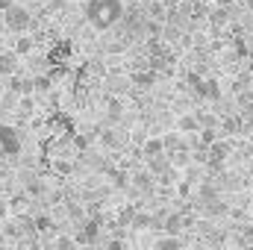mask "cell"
I'll list each match as a JSON object with an SVG mask.
<instances>
[{
	"mask_svg": "<svg viewBox=\"0 0 253 250\" xmlns=\"http://www.w3.org/2000/svg\"><path fill=\"white\" fill-rule=\"evenodd\" d=\"M85 18L97 30H109L124 18V3L121 0H85Z\"/></svg>",
	"mask_w": 253,
	"mask_h": 250,
	"instance_id": "1",
	"label": "cell"
},
{
	"mask_svg": "<svg viewBox=\"0 0 253 250\" xmlns=\"http://www.w3.org/2000/svg\"><path fill=\"white\" fill-rule=\"evenodd\" d=\"M3 30H9V33H27L30 30V24H33V15H30V9L27 6H21V3H9L6 9H3Z\"/></svg>",
	"mask_w": 253,
	"mask_h": 250,
	"instance_id": "2",
	"label": "cell"
},
{
	"mask_svg": "<svg viewBox=\"0 0 253 250\" xmlns=\"http://www.w3.org/2000/svg\"><path fill=\"white\" fill-rule=\"evenodd\" d=\"M18 153H21L18 129L9 124H0V156H18Z\"/></svg>",
	"mask_w": 253,
	"mask_h": 250,
	"instance_id": "3",
	"label": "cell"
},
{
	"mask_svg": "<svg viewBox=\"0 0 253 250\" xmlns=\"http://www.w3.org/2000/svg\"><path fill=\"white\" fill-rule=\"evenodd\" d=\"M74 239H77V245H94L100 239V221L97 218H83Z\"/></svg>",
	"mask_w": 253,
	"mask_h": 250,
	"instance_id": "4",
	"label": "cell"
},
{
	"mask_svg": "<svg viewBox=\"0 0 253 250\" xmlns=\"http://www.w3.org/2000/svg\"><path fill=\"white\" fill-rule=\"evenodd\" d=\"M194 94H197V97H203V100H212V103H218V100H221V83L209 77V80H203V83L194 88Z\"/></svg>",
	"mask_w": 253,
	"mask_h": 250,
	"instance_id": "5",
	"label": "cell"
},
{
	"mask_svg": "<svg viewBox=\"0 0 253 250\" xmlns=\"http://www.w3.org/2000/svg\"><path fill=\"white\" fill-rule=\"evenodd\" d=\"M162 233L165 236H180L183 233V212H165V218H162Z\"/></svg>",
	"mask_w": 253,
	"mask_h": 250,
	"instance_id": "6",
	"label": "cell"
},
{
	"mask_svg": "<svg viewBox=\"0 0 253 250\" xmlns=\"http://www.w3.org/2000/svg\"><path fill=\"white\" fill-rule=\"evenodd\" d=\"M168 168H174V165H171V159H168V153H159V156H153V159H147V171L153 174V180H156L159 174H165Z\"/></svg>",
	"mask_w": 253,
	"mask_h": 250,
	"instance_id": "7",
	"label": "cell"
},
{
	"mask_svg": "<svg viewBox=\"0 0 253 250\" xmlns=\"http://www.w3.org/2000/svg\"><path fill=\"white\" fill-rule=\"evenodd\" d=\"M18 56H30L33 50H36V39L33 36H27V33H18V39H15V47H12Z\"/></svg>",
	"mask_w": 253,
	"mask_h": 250,
	"instance_id": "8",
	"label": "cell"
},
{
	"mask_svg": "<svg viewBox=\"0 0 253 250\" xmlns=\"http://www.w3.org/2000/svg\"><path fill=\"white\" fill-rule=\"evenodd\" d=\"M129 83H132V85H138V88H150V85L156 83V71H153V68H144V71H135V74L129 77Z\"/></svg>",
	"mask_w": 253,
	"mask_h": 250,
	"instance_id": "9",
	"label": "cell"
},
{
	"mask_svg": "<svg viewBox=\"0 0 253 250\" xmlns=\"http://www.w3.org/2000/svg\"><path fill=\"white\" fill-rule=\"evenodd\" d=\"M132 186L138 188V191H150V188L156 186V180H153V174H150L147 168H138V171L132 174Z\"/></svg>",
	"mask_w": 253,
	"mask_h": 250,
	"instance_id": "10",
	"label": "cell"
},
{
	"mask_svg": "<svg viewBox=\"0 0 253 250\" xmlns=\"http://www.w3.org/2000/svg\"><path fill=\"white\" fill-rule=\"evenodd\" d=\"M159 153H165L162 138H144V144H141V156H144V159H153V156H159Z\"/></svg>",
	"mask_w": 253,
	"mask_h": 250,
	"instance_id": "11",
	"label": "cell"
},
{
	"mask_svg": "<svg viewBox=\"0 0 253 250\" xmlns=\"http://www.w3.org/2000/svg\"><path fill=\"white\" fill-rule=\"evenodd\" d=\"M165 15H168V6L165 3H159V0H150L147 3V18L150 21H165Z\"/></svg>",
	"mask_w": 253,
	"mask_h": 250,
	"instance_id": "12",
	"label": "cell"
},
{
	"mask_svg": "<svg viewBox=\"0 0 253 250\" xmlns=\"http://www.w3.org/2000/svg\"><path fill=\"white\" fill-rule=\"evenodd\" d=\"M15 68H18L15 53H0V77H3V80H6L9 74H15Z\"/></svg>",
	"mask_w": 253,
	"mask_h": 250,
	"instance_id": "13",
	"label": "cell"
},
{
	"mask_svg": "<svg viewBox=\"0 0 253 250\" xmlns=\"http://www.w3.org/2000/svg\"><path fill=\"white\" fill-rule=\"evenodd\" d=\"M177 126H180V132H194V135H197V129H200V118H197V115H180Z\"/></svg>",
	"mask_w": 253,
	"mask_h": 250,
	"instance_id": "14",
	"label": "cell"
},
{
	"mask_svg": "<svg viewBox=\"0 0 253 250\" xmlns=\"http://www.w3.org/2000/svg\"><path fill=\"white\" fill-rule=\"evenodd\" d=\"M156 250H183V242L180 236H162L156 239Z\"/></svg>",
	"mask_w": 253,
	"mask_h": 250,
	"instance_id": "15",
	"label": "cell"
},
{
	"mask_svg": "<svg viewBox=\"0 0 253 250\" xmlns=\"http://www.w3.org/2000/svg\"><path fill=\"white\" fill-rule=\"evenodd\" d=\"M33 227H36V236L39 233H50L53 230V218L50 215H33Z\"/></svg>",
	"mask_w": 253,
	"mask_h": 250,
	"instance_id": "16",
	"label": "cell"
},
{
	"mask_svg": "<svg viewBox=\"0 0 253 250\" xmlns=\"http://www.w3.org/2000/svg\"><path fill=\"white\" fill-rule=\"evenodd\" d=\"M80 245H77V239L74 236H56L53 239V250H77Z\"/></svg>",
	"mask_w": 253,
	"mask_h": 250,
	"instance_id": "17",
	"label": "cell"
},
{
	"mask_svg": "<svg viewBox=\"0 0 253 250\" xmlns=\"http://www.w3.org/2000/svg\"><path fill=\"white\" fill-rule=\"evenodd\" d=\"M129 224H132L135 230H150V215H147V212H132Z\"/></svg>",
	"mask_w": 253,
	"mask_h": 250,
	"instance_id": "18",
	"label": "cell"
},
{
	"mask_svg": "<svg viewBox=\"0 0 253 250\" xmlns=\"http://www.w3.org/2000/svg\"><path fill=\"white\" fill-rule=\"evenodd\" d=\"M50 85H53V80H50L47 74L33 77V91H50Z\"/></svg>",
	"mask_w": 253,
	"mask_h": 250,
	"instance_id": "19",
	"label": "cell"
},
{
	"mask_svg": "<svg viewBox=\"0 0 253 250\" xmlns=\"http://www.w3.org/2000/svg\"><path fill=\"white\" fill-rule=\"evenodd\" d=\"M100 144L109 147V150L118 147V132H115V129H100Z\"/></svg>",
	"mask_w": 253,
	"mask_h": 250,
	"instance_id": "20",
	"label": "cell"
},
{
	"mask_svg": "<svg viewBox=\"0 0 253 250\" xmlns=\"http://www.w3.org/2000/svg\"><path fill=\"white\" fill-rule=\"evenodd\" d=\"M3 236H6V239H9V236H12V239H15V242H18V239H21V236H24V233H21V227H18V221H9V224H6V227H3Z\"/></svg>",
	"mask_w": 253,
	"mask_h": 250,
	"instance_id": "21",
	"label": "cell"
},
{
	"mask_svg": "<svg viewBox=\"0 0 253 250\" xmlns=\"http://www.w3.org/2000/svg\"><path fill=\"white\" fill-rule=\"evenodd\" d=\"M68 215H71L74 221H77V218L83 221V215H85V206H83V203H68Z\"/></svg>",
	"mask_w": 253,
	"mask_h": 250,
	"instance_id": "22",
	"label": "cell"
},
{
	"mask_svg": "<svg viewBox=\"0 0 253 250\" xmlns=\"http://www.w3.org/2000/svg\"><path fill=\"white\" fill-rule=\"evenodd\" d=\"M245 245H253V227H242V233H239V248H245Z\"/></svg>",
	"mask_w": 253,
	"mask_h": 250,
	"instance_id": "23",
	"label": "cell"
},
{
	"mask_svg": "<svg viewBox=\"0 0 253 250\" xmlns=\"http://www.w3.org/2000/svg\"><path fill=\"white\" fill-rule=\"evenodd\" d=\"M191 15H194V18H206V15H209L206 3H203V0H194V6H191Z\"/></svg>",
	"mask_w": 253,
	"mask_h": 250,
	"instance_id": "24",
	"label": "cell"
},
{
	"mask_svg": "<svg viewBox=\"0 0 253 250\" xmlns=\"http://www.w3.org/2000/svg\"><path fill=\"white\" fill-rule=\"evenodd\" d=\"M212 197H218V188L215 186H200V200H203V203L212 200Z\"/></svg>",
	"mask_w": 253,
	"mask_h": 250,
	"instance_id": "25",
	"label": "cell"
},
{
	"mask_svg": "<svg viewBox=\"0 0 253 250\" xmlns=\"http://www.w3.org/2000/svg\"><path fill=\"white\" fill-rule=\"evenodd\" d=\"M106 250H126V242L121 239V236H115V239L106 242Z\"/></svg>",
	"mask_w": 253,
	"mask_h": 250,
	"instance_id": "26",
	"label": "cell"
},
{
	"mask_svg": "<svg viewBox=\"0 0 253 250\" xmlns=\"http://www.w3.org/2000/svg\"><path fill=\"white\" fill-rule=\"evenodd\" d=\"M186 83H189L191 88H197V85H200V83H203V74H197V71H191L189 77H186Z\"/></svg>",
	"mask_w": 253,
	"mask_h": 250,
	"instance_id": "27",
	"label": "cell"
},
{
	"mask_svg": "<svg viewBox=\"0 0 253 250\" xmlns=\"http://www.w3.org/2000/svg\"><path fill=\"white\" fill-rule=\"evenodd\" d=\"M9 215V203L3 200V194H0V218H6Z\"/></svg>",
	"mask_w": 253,
	"mask_h": 250,
	"instance_id": "28",
	"label": "cell"
},
{
	"mask_svg": "<svg viewBox=\"0 0 253 250\" xmlns=\"http://www.w3.org/2000/svg\"><path fill=\"white\" fill-rule=\"evenodd\" d=\"M3 94H6V80L0 77V97H3Z\"/></svg>",
	"mask_w": 253,
	"mask_h": 250,
	"instance_id": "29",
	"label": "cell"
},
{
	"mask_svg": "<svg viewBox=\"0 0 253 250\" xmlns=\"http://www.w3.org/2000/svg\"><path fill=\"white\" fill-rule=\"evenodd\" d=\"M245 3H248V9H251V12H253V0H245Z\"/></svg>",
	"mask_w": 253,
	"mask_h": 250,
	"instance_id": "30",
	"label": "cell"
},
{
	"mask_svg": "<svg viewBox=\"0 0 253 250\" xmlns=\"http://www.w3.org/2000/svg\"><path fill=\"white\" fill-rule=\"evenodd\" d=\"M242 250H253V245H245V248H242Z\"/></svg>",
	"mask_w": 253,
	"mask_h": 250,
	"instance_id": "31",
	"label": "cell"
},
{
	"mask_svg": "<svg viewBox=\"0 0 253 250\" xmlns=\"http://www.w3.org/2000/svg\"><path fill=\"white\" fill-rule=\"evenodd\" d=\"M0 250H15V248H0Z\"/></svg>",
	"mask_w": 253,
	"mask_h": 250,
	"instance_id": "32",
	"label": "cell"
},
{
	"mask_svg": "<svg viewBox=\"0 0 253 250\" xmlns=\"http://www.w3.org/2000/svg\"><path fill=\"white\" fill-rule=\"evenodd\" d=\"M0 33H3V21H0Z\"/></svg>",
	"mask_w": 253,
	"mask_h": 250,
	"instance_id": "33",
	"label": "cell"
}]
</instances>
